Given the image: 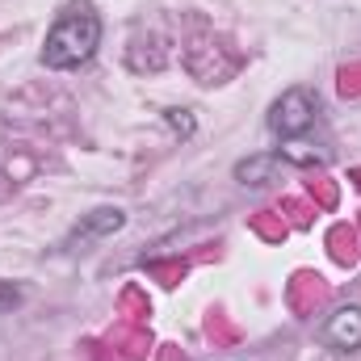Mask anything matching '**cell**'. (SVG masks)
I'll list each match as a JSON object with an SVG mask.
<instances>
[{"mask_svg":"<svg viewBox=\"0 0 361 361\" xmlns=\"http://www.w3.org/2000/svg\"><path fill=\"white\" fill-rule=\"evenodd\" d=\"M97 47H101V13L92 8V0H68L42 38V63L51 72H72L89 63Z\"/></svg>","mask_w":361,"mask_h":361,"instance_id":"1","label":"cell"},{"mask_svg":"<svg viewBox=\"0 0 361 361\" xmlns=\"http://www.w3.org/2000/svg\"><path fill=\"white\" fill-rule=\"evenodd\" d=\"M315 122H319V97L302 85L286 89L269 109V130L277 139H302Z\"/></svg>","mask_w":361,"mask_h":361,"instance_id":"2","label":"cell"},{"mask_svg":"<svg viewBox=\"0 0 361 361\" xmlns=\"http://www.w3.org/2000/svg\"><path fill=\"white\" fill-rule=\"evenodd\" d=\"M122 223H126V214L118 210V206H97L89 210L72 231H68V240L59 244L63 252H76V248H89L92 240H101V235H114V231H122Z\"/></svg>","mask_w":361,"mask_h":361,"instance_id":"3","label":"cell"},{"mask_svg":"<svg viewBox=\"0 0 361 361\" xmlns=\"http://www.w3.org/2000/svg\"><path fill=\"white\" fill-rule=\"evenodd\" d=\"M319 341L336 353H357L361 349V307L349 302V307H336L328 315V324L319 328Z\"/></svg>","mask_w":361,"mask_h":361,"instance_id":"4","label":"cell"},{"mask_svg":"<svg viewBox=\"0 0 361 361\" xmlns=\"http://www.w3.org/2000/svg\"><path fill=\"white\" fill-rule=\"evenodd\" d=\"M235 177L244 180V185H269L273 180V160H248V164L235 169Z\"/></svg>","mask_w":361,"mask_h":361,"instance_id":"5","label":"cell"},{"mask_svg":"<svg viewBox=\"0 0 361 361\" xmlns=\"http://www.w3.org/2000/svg\"><path fill=\"white\" fill-rule=\"evenodd\" d=\"M164 118H169V126H173V130L193 135V118H189V109H164Z\"/></svg>","mask_w":361,"mask_h":361,"instance_id":"6","label":"cell"},{"mask_svg":"<svg viewBox=\"0 0 361 361\" xmlns=\"http://www.w3.org/2000/svg\"><path fill=\"white\" fill-rule=\"evenodd\" d=\"M21 302V286H13V281H0V315L4 311H13Z\"/></svg>","mask_w":361,"mask_h":361,"instance_id":"7","label":"cell"}]
</instances>
